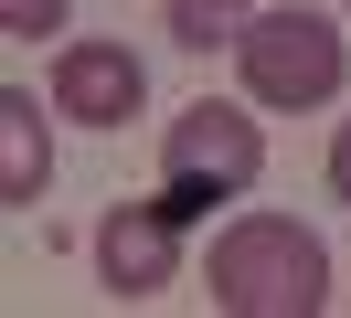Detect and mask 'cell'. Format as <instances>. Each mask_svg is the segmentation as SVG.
<instances>
[{
    "instance_id": "obj_2",
    "label": "cell",
    "mask_w": 351,
    "mask_h": 318,
    "mask_svg": "<svg viewBox=\"0 0 351 318\" xmlns=\"http://www.w3.org/2000/svg\"><path fill=\"white\" fill-rule=\"evenodd\" d=\"M256 181H266V127L245 117V106L202 96V106H181V117L160 127V202H171L181 223H202L213 202H245Z\"/></svg>"
},
{
    "instance_id": "obj_8",
    "label": "cell",
    "mask_w": 351,
    "mask_h": 318,
    "mask_svg": "<svg viewBox=\"0 0 351 318\" xmlns=\"http://www.w3.org/2000/svg\"><path fill=\"white\" fill-rule=\"evenodd\" d=\"M0 32H11V42H43V32H64V0H0Z\"/></svg>"
},
{
    "instance_id": "obj_9",
    "label": "cell",
    "mask_w": 351,
    "mask_h": 318,
    "mask_svg": "<svg viewBox=\"0 0 351 318\" xmlns=\"http://www.w3.org/2000/svg\"><path fill=\"white\" fill-rule=\"evenodd\" d=\"M330 202H351V117H341V138H330Z\"/></svg>"
},
{
    "instance_id": "obj_6",
    "label": "cell",
    "mask_w": 351,
    "mask_h": 318,
    "mask_svg": "<svg viewBox=\"0 0 351 318\" xmlns=\"http://www.w3.org/2000/svg\"><path fill=\"white\" fill-rule=\"evenodd\" d=\"M53 191V148H43V96L0 85V212H32Z\"/></svg>"
},
{
    "instance_id": "obj_1",
    "label": "cell",
    "mask_w": 351,
    "mask_h": 318,
    "mask_svg": "<svg viewBox=\"0 0 351 318\" xmlns=\"http://www.w3.org/2000/svg\"><path fill=\"white\" fill-rule=\"evenodd\" d=\"M223 318H319L330 308V244L287 212H245L213 233V265H202Z\"/></svg>"
},
{
    "instance_id": "obj_3",
    "label": "cell",
    "mask_w": 351,
    "mask_h": 318,
    "mask_svg": "<svg viewBox=\"0 0 351 318\" xmlns=\"http://www.w3.org/2000/svg\"><path fill=\"white\" fill-rule=\"evenodd\" d=\"M234 64H245V96L256 106H330L351 75V42L330 11H308V0H287V11H256L234 32Z\"/></svg>"
},
{
    "instance_id": "obj_5",
    "label": "cell",
    "mask_w": 351,
    "mask_h": 318,
    "mask_svg": "<svg viewBox=\"0 0 351 318\" xmlns=\"http://www.w3.org/2000/svg\"><path fill=\"white\" fill-rule=\"evenodd\" d=\"M138 96H149V64H138L128 42H64V53H53V117H75V127H128Z\"/></svg>"
},
{
    "instance_id": "obj_7",
    "label": "cell",
    "mask_w": 351,
    "mask_h": 318,
    "mask_svg": "<svg viewBox=\"0 0 351 318\" xmlns=\"http://www.w3.org/2000/svg\"><path fill=\"white\" fill-rule=\"evenodd\" d=\"M245 21H256V0H160V32H171L181 53H213V42H234Z\"/></svg>"
},
{
    "instance_id": "obj_4",
    "label": "cell",
    "mask_w": 351,
    "mask_h": 318,
    "mask_svg": "<svg viewBox=\"0 0 351 318\" xmlns=\"http://www.w3.org/2000/svg\"><path fill=\"white\" fill-rule=\"evenodd\" d=\"M96 276H107V297H160V287H181V212L160 202H117L107 223H96Z\"/></svg>"
}]
</instances>
